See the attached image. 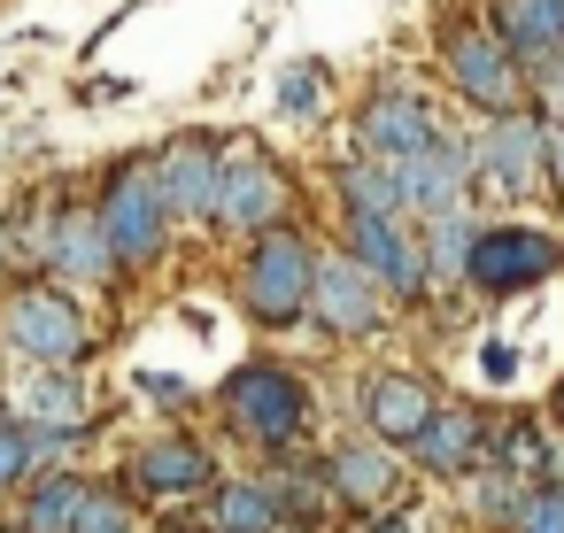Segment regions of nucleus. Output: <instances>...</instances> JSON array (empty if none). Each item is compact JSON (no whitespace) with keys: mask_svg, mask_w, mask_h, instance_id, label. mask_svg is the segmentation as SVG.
<instances>
[{"mask_svg":"<svg viewBox=\"0 0 564 533\" xmlns=\"http://www.w3.org/2000/svg\"><path fill=\"white\" fill-rule=\"evenodd\" d=\"M310 263H317V248H310L302 232H286V225L256 232L248 271H240V302H248L263 325H294L302 302H310Z\"/></svg>","mask_w":564,"mask_h":533,"instance_id":"f257e3e1","label":"nucleus"},{"mask_svg":"<svg viewBox=\"0 0 564 533\" xmlns=\"http://www.w3.org/2000/svg\"><path fill=\"white\" fill-rule=\"evenodd\" d=\"M94 217H101V232H109V255H117V263H155V255H163L171 209H163V194H155V171H148V163H124V171L109 178V202H101Z\"/></svg>","mask_w":564,"mask_h":533,"instance_id":"f03ea898","label":"nucleus"},{"mask_svg":"<svg viewBox=\"0 0 564 533\" xmlns=\"http://www.w3.org/2000/svg\"><path fill=\"white\" fill-rule=\"evenodd\" d=\"M302 317H310L317 333H379L387 294L364 279L356 255H317V263H310V302H302Z\"/></svg>","mask_w":564,"mask_h":533,"instance_id":"7ed1b4c3","label":"nucleus"},{"mask_svg":"<svg viewBox=\"0 0 564 533\" xmlns=\"http://www.w3.org/2000/svg\"><path fill=\"white\" fill-rule=\"evenodd\" d=\"M556 263H564V248H556L549 232H533V225H510V232H471V248H464V279H471V286H487V294L533 286V279H549Z\"/></svg>","mask_w":564,"mask_h":533,"instance_id":"20e7f679","label":"nucleus"},{"mask_svg":"<svg viewBox=\"0 0 564 533\" xmlns=\"http://www.w3.org/2000/svg\"><path fill=\"white\" fill-rule=\"evenodd\" d=\"M9 340H17L32 363H78L86 340H94V325H86V309H78L70 294L32 286V294L9 302Z\"/></svg>","mask_w":564,"mask_h":533,"instance_id":"39448f33","label":"nucleus"},{"mask_svg":"<svg viewBox=\"0 0 564 533\" xmlns=\"http://www.w3.org/2000/svg\"><path fill=\"white\" fill-rule=\"evenodd\" d=\"M441 63H448V86H456L464 101H479L487 117L518 109V94H525V70L510 63V47H502L495 32H456V40L441 47Z\"/></svg>","mask_w":564,"mask_h":533,"instance_id":"423d86ee","label":"nucleus"},{"mask_svg":"<svg viewBox=\"0 0 564 533\" xmlns=\"http://www.w3.org/2000/svg\"><path fill=\"white\" fill-rule=\"evenodd\" d=\"M464 178H471V148L464 140H433V148H417V155H402L394 163V186H402V217H448V209H464Z\"/></svg>","mask_w":564,"mask_h":533,"instance_id":"0eeeda50","label":"nucleus"},{"mask_svg":"<svg viewBox=\"0 0 564 533\" xmlns=\"http://www.w3.org/2000/svg\"><path fill=\"white\" fill-rule=\"evenodd\" d=\"M348 248H356L364 279H371V286H387L394 302H410V294L425 286V255H417V240L402 232V217H371V209H348Z\"/></svg>","mask_w":564,"mask_h":533,"instance_id":"6e6552de","label":"nucleus"},{"mask_svg":"<svg viewBox=\"0 0 564 533\" xmlns=\"http://www.w3.org/2000/svg\"><path fill=\"white\" fill-rule=\"evenodd\" d=\"M225 402H232V425L240 433H256L263 448H286L294 433H302V387H294V371H240L232 387H225Z\"/></svg>","mask_w":564,"mask_h":533,"instance_id":"1a4fd4ad","label":"nucleus"},{"mask_svg":"<svg viewBox=\"0 0 564 533\" xmlns=\"http://www.w3.org/2000/svg\"><path fill=\"white\" fill-rule=\"evenodd\" d=\"M209 217H225V225H240V232H271V225L286 217V178H279V163H263V155L217 163V202H209Z\"/></svg>","mask_w":564,"mask_h":533,"instance_id":"9d476101","label":"nucleus"},{"mask_svg":"<svg viewBox=\"0 0 564 533\" xmlns=\"http://www.w3.org/2000/svg\"><path fill=\"white\" fill-rule=\"evenodd\" d=\"M441 140V117L417 101V94H379L371 109H364V124H356V148L371 155V163H402V155H417V148H433Z\"/></svg>","mask_w":564,"mask_h":533,"instance_id":"9b49d317","label":"nucleus"},{"mask_svg":"<svg viewBox=\"0 0 564 533\" xmlns=\"http://www.w3.org/2000/svg\"><path fill=\"white\" fill-rule=\"evenodd\" d=\"M541 148H549V132H541L533 117L502 109V117H495V132L471 148V171H479L487 186H502V194H525V186H533V171H541Z\"/></svg>","mask_w":564,"mask_h":533,"instance_id":"f8f14e48","label":"nucleus"},{"mask_svg":"<svg viewBox=\"0 0 564 533\" xmlns=\"http://www.w3.org/2000/svg\"><path fill=\"white\" fill-rule=\"evenodd\" d=\"M495 40L510 47V63L525 70H541V63H556L564 55V0H502L495 9Z\"/></svg>","mask_w":564,"mask_h":533,"instance_id":"ddd939ff","label":"nucleus"},{"mask_svg":"<svg viewBox=\"0 0 564 533\" xmlns=\"http://www.w3.org/2000/svg\"><path fill=\"white\" fill-rule=\"evenodd\" d=\"M155 194H163V209L202 217L217 202V148L209 140H171V155L155 163Z\"/></svg>","mask_w":564,"mask_h":533,"instance_id":"4468645a","label":"nucleus"},{"mask_svg":"<svg viewBox=\"0 0 564 533\" xmlns=\"http://www.w3.org/2000/svg\"><path fill=\"white\" fill-rule=\"evenodd\" d=\"M364 417H371L387 440H410V433L433 417V394H425V379H410V371H379V379L364 387Z\"/></svg>","mask_w":564,"mask_h":533,"instance_id":"2eb2a0df","label":"nucleus"},{"mask_svg":"<svg viewBox=\"0 0 564 533\" xmlns=\"http://www.w3.org/2000/svg\"><path fill=\"white\" fill-rule=\"evenodd\" d=\"M17 417H24V425H40V433H70V425L86 417V387H78L63 363H47L40 379H24V387H17Z\"/></svg>","mask_w":564,"mask_h":533,"instance_id":"dca6fc26","label":"nucleus"},{"mask_svg":"<svg viewBox=\"0 0 564 533\" xmlns=\"http://www.w3.org/2000/svg\"><path fill=\"white\" fill-rule=\"evenodd\" d=\"M410 448H417L425 471H464V464L479 456V417H471V410H448V417L433 410V417L410 433Z\"/></svg>","mask_w":564,"mask_h":533,"instance_id":"f3484780","label":"nucleus"},{"mask_svg":"<svg viewBox=\"0 0 564 533\" xmlns=\"http://www.w3.org/2000/svg\"><path fill=\"white\" fill-rule=\"evenodd\" d=\"M55 271H63V279H86V286L117 271V255H109V232H101V217H78V209H70V217L55 225Z\"/></svg>","mask_w":564,"mask_h":533,"instance_id":"a211bd4d","label":"nucleus"},{"mask_svg":"<svg viewBox=\"0 0 564 533\" xmlns=\"http://www.w3.org/2000/svg\"><path fill=\"white\" fill-rule=\"evenodd\" d=\"M132 479L155 487V494H186V487L209 479V448H194V440H155V448H140Z\"/></svg>","mask_w":564,"mask_h":533,"instance_id":"6ab92c4d","label":"nucleus"},{"mask_svg":"<svg viewBox=\"0 0 564 533\" xmlns=\"http://www.w3.org/2000/svg\"><path fill=\"white\" fill-rule=\"evenodd\" d=\"M333 487L348 502H387L394 494V456L387 448H340L333 456Z\"/></svg>","mask_w":564,"mask_h":533,"instance_id":"aec40b11","label":"nucleus"},{"mask_svg":"<svg viewBox=\"0 0 564 533\" xmlns=\"http://www.w3.org/2000/svg\"><path fill=\"white\" fill-rule=\"evenodd\" d=\"M340 194H348V209H371V217H402V186H394V163H348L340 171Z\"/></svg>","mask_w":564,"mask_h":533,"instance_id":"412c9836","label":"nucleus"},{"mask_svg":"<svg viewBox=\"0 0 564 533\" xmlns=\"http://www.w3.org/2000/svg\"><path fill=\"white\" fill-rule=\"evenodd\" d=\"M217 525H225V533H271V525H279V487H256V479L225 487Z\"/></svg>","mask_w":564,"mask_h":533,"instance_id":"4be33fe9","label":"nucleus"},{"mask_svg":"<svg viewBox=\"0 0 564 533\" xmlns=\"http://www.w3.org/2000/svg\"><path fill=\"white\" fill-rule=\"evenodd\" d=\"M55 440H63V433H32L24 417H0V487H17V479H24Z\"/></svg>","mask_w":564,"mask_h":533,"instance_id":"5701e85b","label":"nucleus"},{"mask_svg":"<svg viewBox=\"0 0 564 533\" xmlns=\"http://www.w3.org/2000/svg\"><path fill=\"white\" fill-rule=\"evenodd\" d=\"M464 248H471V225H464V209H448V217H433V232L417 240V255H425V271H441V279H464Z\"/></svg>","mask_w":564,"mask_h":533,"instance_id":"b1692460","label":"nucleus"},{"mask_svg":"<svg viewBox=\"0 0 564 533\" xmlns=\"http://www.w3.org/2000/svg\"><path fill=\"white\" fill-rule=\"evenodd\" d=\"M78 479H47L40 494H32V518H24V533H70V518H78Z\"/></svg>","mask_w":564,"mask_h":533,"instance_id":"393cba45","label":"nucleus"},{"mask_svg":"<svg viewBox=\"0 0 564 533\" xmlns=\"http://www.w3.org/2000/svg\"><path fill=\"white\" fill-rule=\"evenodd\" d=\"M279 109H286V117H317V109H325V70H317V63H294V70L279 78Z\"/></svg>","mask_w":564,"mask_h":533,"instance_id":"a878e982","label":"nucleus"},{"mask_svg":"<svg viewBox=\"0 0 564 533\" xmlns=\"http://www.w3.org/2000/svg\"><path fill=\"white\" fill-rule=\"evenodd\" d=\"M518 533H564V487H541L533 502H510Z\"/></svg>","mask_w":564,"mask_h":533,"instance_id":"bb28decb","label":"nucleus"},{"mask_svg":"<svg viewBox=\"0 0 564 533\" xmlns=\"http://www.w3.org/2000/svg\"><path fill=\"white\" fill-rule=\"evenodd\" d=\"M132 518H124V502L117 494H78V518H70V533H124Z\"/></svg>","mask_w":564,"mask_h":533,"instance_id":"cd10ccee","label":"nucleus"},{"mask_svg":"<svg viewBox=\"0 0 564 533\" xmlns=\"http://www.w3.org/2000/svg\"><path fill=\"white\" fill-rule=\"evenodd\" d=\"M479 371H487V379H518V348H510V340H487V348H479Z\"/></svg>","mask_w":564,"mask_h":533,"instance_id":"c85d7f7f","label":"nucleus"},{"mask_svg":"<svg viewBox=\"0 0 564 533\" xmlns=\"http://www.w3.org/2000/svg\"><path fill=\"white\" fill-rule=\"evenodd\" d=\"M140 387H148V394H155V402H178V394H186V379H171V371H148V379H140Z\"/></svg>","mask_w":564,"mask_h":533,"instance_id":"c756f323","label":"nucleus"},{"mask_svg":"<svg viewBox=\"0 0 564 533\" xmlns=\"http://www.w3.org/2000/svg\"><path fill=\"white\" fill-rule=\"evenodd\" d=\"M541 155H556V178H564V132H556V140H549V148H541Z\"/></svg>","mask_w":564,"mask_h":533,"instance_id":"7c9ffc66","label":"nucleus"},{"mask_svg":"<svg viewBox=\"0 0 564 533\" xmlns=\"http://www.w3.org/2000/svg\"><path fill=\"white\" fill-rule=\"evenodd\" d=\"M371 533H410V525H402V518H379V525H371Z\"/></svg>","mask_w":564,"mask_h":533,"instance_id":"2f4dec72","label":"nucleus"},{"mask_svg":"<svg viewBox=\"0 0 564 533\" xmlns=\"http://www.w3.org/2000/svg\"><path fill=\"white\" fill-rule=\"evenodd\" d=\"M0 263H9V232H0Z\"/></svg>","mask_w":564,"mask_h":533,"instance_id":"473e14b6","label":"nucleus"},{"mask_svg":"<svg viewBox=\"0 0 564 533\" xmlns=\"http://www.w3.org/2000/svg\"><path fill=\"white\" fill-rule=\"evenodd\" d=\"M556 410H564V387H556Z\"/></svg>","mask_w":564,"mask_h":533,"instance_id":"72a5a7b5","label":"nucleus"},{"mask_svg":"<svg viewBox=\"0 0 564 533\" xmlns=\"http://www.w3.org/2000/svg\"><path fill=\"white\" fill-rule=\"evenodd\" d=\"M124 533H132V525H124Z\"/></svg>","mask_w":564,"mask_h":533,"instance_id":"f704fd0d","label":"nucleus"}]
</instances>
